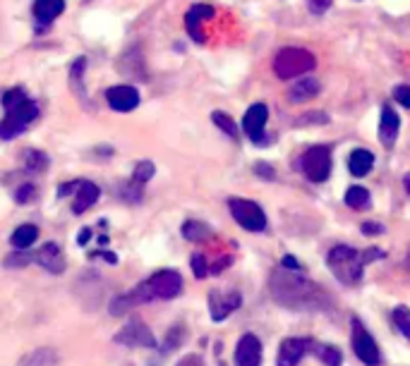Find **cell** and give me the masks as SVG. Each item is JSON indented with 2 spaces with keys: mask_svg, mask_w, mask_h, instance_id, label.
<instances>
[{
  "mask_svg": "<svg viewBox=\"0 0 410 366\" xmlns=\"http://www.w3.org/2000/svg\"><path fill=\"white\" fill-rule=\"evenodd\" d=\"M180 292H183V275L173 268H161L154 275H149L144 282H139L137 287L113 297L111 304H108V313L111 316H125L134 306L147 304V302L154 300H173Z\"/></svg>",
  "mask_w": 410,
  "mask_h": 366,
  "instance_id": "6da1fadb",
  "label": "cell"
},
{
  "mask_svg": "<svg viewBox=\"0 0 410 366\" xmlns=\"http://www.w3.org/2000/svg\"><path fill=\"white\" fill-rule=\"evenodd\" d=\"M271 292L276 302L290 309H319V290L303 275L276 271L271 275Z\"/></svg>",
  "mask_w": 410,
  "mask_h": 366,
  "instance_id": "7a4b0ae2",
  "label": "cell"
},
{
  "mask_svg": "<svg viewBox=\"0 0 410 366\" xmlns=\"http://www.w3.org/2000/svg\"><path fill=\"white\" fill-rule=\"evenodd\" d=\"M326 266H329L331 275L344 285H357L362 280V271L367 264L362 259V252L348 247V244H336L326 256Z\"/></svg>",
  "mask_w": 410,
  "mask_h": 366,
  "instance_id": "3957f363",
  "label": "cell"
},
{
  "mask_svg": "<svg viewBox=\"0 0 410 366\" xmlns=\"http://www.w3.org/2000/svg\"><path fill=\"white\" fill-rule=\"evenodd\" d=\"M317 57L305 48H281L278 55L274 57V72L278 80H295L300 75H308L310 70H314Z\"/></svg>",
  "mask_w": 410,
  "mask_h": 366,
  "instance_id": "277c9868",
  "label": "cell"
},
{
  "mask_svg": "<svg viewBox=\"0 0 410 366\" xmlns=\"http://www.w3.org/2000/svg\"><path fill=\"white\" fill-rule=\"evenodd\" d=\"M39 118V103H34L32 98H24L22 103L8 108L5 120H0V139H15L17 134H22L27 129L29 122Z\"/></svg>",
  "mask_w": 410,
  "mask_h": 366,
  "instance_id": "5b68a950",
  "label": "cell"
},
{
  "mask_svg": "<svg viewBox=\"0 0 410 366\" xmlns=\"http://www.w3.org/2000/svg\"><path fill=\"white\" fill-rule=\"evenodd\" d=\"M228 208H231V216L235 218V223L240 228L250 230V232H262L267 228V213L262 211L257 201L250 199H228Z\"/></svg>",
  "mask_w": 410,
  "mask_h": 366,
  "instance_id": "8992f818",
  "label": "cell"
},
{
  "mask_svg": "<svg viewBox=\"0 0 410 366\" xmlns=\"http://www.w3.org/2000/svg\"><path fill=\"white\" fill-rule=\"evenodd\" d=\"M295 168H300L305 172V177L312 182H324L329 180L331 175V151L329 146L319 144V146H312V149H308L303 154V158L298 161V165Z\"/></svg>",
  "mask_w": 410,
  "mask_h": 366,
  "instance_id": "52a82bcc",
  "label": "cell"
},
{
  "mask_svg": "<svg viewBox=\"0 0 410 366\" xmlns=\"http://www.w3.org/2000/svg\"><path fill=\"white\" fill-rule=\"evenodd\" d=\"M350 345L355 357L367 366H379L382 364V352H379L375 338L370 336L365 326H362L360 318H353L350 321Z\"/></svg>",
  "mask_w": 410,
  "mask_h": 366,
  "instance_id": "ba28073f",
  "label": "cell"
},
{
  "mask_svg": "<svg viewBox=\"0 0 410 366\" xmlns=\"http://www.w3.org/2000/svg\"><path fill=\"white\" fill-rule=\"evenodd\" d=\"M118 345H125V347H157V338L149 331V326L142 321V318H130L125 326L113 336Z\"/></svg>",
  "mask_w": 410,
  "mask_h": 366,
  "instance_id": "9c48e42d",
  "label": "cell"
},
{
  "mask_svg": "<svg viewBox=\"0 0 410 366\" xmlns=\"http://www.w3.org/2000/svg\"><path fill=\"white\" fill-rule=\"evenodd\" d=\"M240 304H242V295L240 292H235V290H228V292L211 290L209 292V313L216 323L226 321L233 311L240 309Z\"/></svg>",
  "mask_w": 410,
  "mask_h": 366,
  "instance_id": "30bf717a",
  "label": "cell"
},
{
  "mask_svg": "<svg viewBox=\"0 0 410 366\" xmlns=\"http://www.w3.org/2000/svg\"><path fill=\"white\" fill-rule=\"evenodd\" d=\"M310 347H312L310 338H285L281 347H278L276 366H298Z\"/></svg>",
  "mask_w": 410,
  "mask_h": 366,
  "instance_id": "8fae6325",
  "label": "cell"
},
{
  "mask_svg": "<svg viewBox=\"0 0 410 366\" xmlns=\"http://www.w3.org/2000/svg\"><path fill=\"white\" fill-rule=\"evenodd\" d=\"M267 118H269V108L264 103H254L250 106V111L242 118V129L250 137L254 144H262L264 141V127H267Z\"/></svg>",
  "mask_w": 410,
  "mask_h": 366,
  "instance_id": "7c38bea8",
  "label": "cell"
},
{
  "mask_svg": "<svg viewBox=\"0 0 410 366\" xmlns=\"http://www.w3.org/2000/svg\"><path fill=\"white\" fill-rule=\"evenodd\" d=\"M262 364V342L254 333H245L235 345V366H259Z\"/></svg>",
  "mask_w": 410,
  "mask_h": 366,
  "instance_id": "4fadbf2b",
  "label": "cell"
},
{
  "mask_svg": "<svg viewBox=\"0 0 410 366\" xmlns=\"http://www.w3.org/2000/svg\"><path fill=\"white\" fill-rule=\"evenodd\" d=\"M106 101L113 111L118 113H130L139 106V91L130 84H121V86H111L106 91Z\"/></svg>",
  "mask_w": 410,
  "mask_h": 366,
  "instance_id": "5bb4252c",
  "label": "cell"
},
{
  "mask_svg": "<svg viewBox=\"0 0 410 366\" xmlns=\"http://www.w3.org/2000/svg\"><path fill=\"white\" fill-rule=\"evenodd\" d=\"M39 261V266H44L48 273H63L65 271V254L60 249L58 242H46L44 247L39 249V254L34 256Z\"/></svg>",
  "mask_w": 410,
  "mask_h": 366,
  "instance_id": "9a60e30c",
  "label": "cell"
},
{
  "mask_svg": "<svg viewBox=\"0 0 410 366\" xmlns=\"http://www.w3.org/2000/svg\"><path fill=\"white\" fill-rule=\"evenodd\" d=\"M398 129H401V120H398V113L393 108L384 106L382 111V120H379V139H382L384 146H393L398 139Z\"/></svg>",
  "mask_w": 410,
  "mask_h": 366,
  "instance_id": "2e32d148",
  "label": "cell"
},
{
  "mask_svg": "<svg viewBox=\"0 0 410 366\" xmlns=\"http://www.w3.org/2000/svg\"><path fill=\"white\" fill-rule=\"evenodd\" d=\"M211 17H214V8L211 5H192L188 15H185V24H188L192 39L199 41V44L204 41V36H202V22H206Z\"/></svg>",
  "mask_w": 410,
  "mask_h": 366,
  "instance_id": "e0dca14e",
  "label": "cell"
},
{
  "mask_svg": "<svg viewBox=\"0 0 410 366\" xmlns=\"http://www.w3.org/2000/svg\"><path fill=\"white\" fill-rule=\"evenodd\" d=\"M98 196H101L98 185H94V182H89V180H80V187H77V192H75V203H72V213L80 216V213L89 211Z\"/></svg>",
  "mask_w": 410,
  "mask_h": 366,
  "instance_id": "ac0fdd59",
  "label": "cell"
},
{
  "mask_svg": "<svg viewBox=\"0 0 410 366\" xmlns=\"http://www.w3.org/2000/svg\"><path fill=\"white\" fill-rule=\"evenodd\" d=\"M65 10V0H36L34 3V17L39 24L48 27L53 19H58Z\"/></svg>",
  "mask_w": 410,
  "mask_h": 366,
  "instance_id": "d6986e66",
  "label": "cell"
},
{
  "mask_svg": "<svg viewBox=\"0 0 410 366\" xmlns=\"http://www.w3.org/2000/svg\"><path fill=\"white\" fill-rule=\"evenodd\" d=\"M60 362V354L51 347H39L34 352L24 354L17 362V366H55Z\"/></svg>",
  "mask_w": 410,
  "mask_h": 366,
  "instance_id": "ffe728a7",
  "label": "cell"
},
{
  "mask_svg": "<svg viewBox=\"0 0 410 366\" xmlns=\"http://www.w3.org/2000/svg\"><path fill=\"white\" fill-rule=\"evenodd\" d=\"M319 93V82L308 77V80H300L298 84H293L288 89V101L290 103H305L310 98H314Z\"/></svg>",
  "mask_w": 410,
  "mask_h": 366,
  "instance_id": "44dd1931",
  "label": "cell"
},
{
  "mask_svg": "<svg viewBox=\"0 0 410 366\" xmlns=\"http://www.w3.org/2000/svg\"><path fill=\"white\" fill-rule=\"evenodd\" d=\"M372 165H375V156L367 149H355L348 158V170L355 177H365L372 170Z\"/></svg>",
  "mask_w": 410,
  "mask_h": 366,
  "instance_id": "7402d4cb",
  "label": "cell"
},
{
  "mask_svg": "<svg viewBox=\"0 0 410 366\" xmlns=\"http://www.w3.org/2000/svg\"><path fill=\"white\" fill-rule=\"evenodd\" d=\"M36 239H39V228L32 226V223H27V226H19L17 230H15L10 242H12L15 249H29Z\"/></svg>",
  "mask_w": 410,
  "mask_h": 366,
  "instance_id": "603a6c76",
  "label": "cell"
},
{
  "mask_svg": "<svg viewBox=\"0 0 410 366\" xmlns=\"http://www.w3.org/2000/svg\"><path fill=\"white\" fill-rule=\"evenodd\" d=\"M346 203L348 208H353V211H367L372 203L370 199V192L365 190V187H350V190L346 192Z\"/></svg>",
  "mask_w": 410,
  "mask_h": 366,
  "instance_id": "cb8c5ba5",
  "label": "cell"
},
{
  "mask_svg": "<svg viewBox=\"0 0 410 366\" xmlns=\"http://www.w3.org/2000/svg\"><path fill=\"white\" fill-rule=\"evenodd\" d=\"M209 235H211V230L199 221H188L183 226V237L190 239V242H202V239H206Z\"/></svg>",
  "mask_w": 410,
  "mask_h": 366,
  "instance_id": "d4e9b609",
  "label": "cell"
},
{
  "mask_svg": "<svg viewBox=\"0 0 410 366\" xmlns=\"http://www.w3.org/2000/svg\"><path fill=\"white\" fill-rule=\"evenodd\" d=\"M314 352L326 366H341V362H344V357L334 345H314Z\"/></svg>",
  "mask_w": 410,
  "mask_h": 366,
  "instance_id": "484cf974",
  "label": "cell"
},
{
  "mask_svg": "<svg viewBox=\"0 0 410 366\" xmlns=\"http://www.w3.org/2000/svg\"><path fill=\"white\" fill-rule=\"evenodd\" d=\"M391 321L396 323V328L408 338V342H410V309L408 306H396V309L391 311Z\"/></svg>",
  "mask_w": 410,
  "mask_h": 366,
  "instance_id": "4316f807",
  "label": "cell"
},
{
  "mask_svg": "<svg viewBox=\"0 0 410 366\" xmlns=\"http://www.w3.org/2000/svg\"><path fill=\"white\" fill-rule=\"evenodd\" d=\"M24 165H27L29 172H41L48 168V156H46L44 151H29V154L24 156Z\"/></svg>",
  "mask_w": 410,
  "mask_h": 366,
  "instance_id": "83f0119b",
  "label": "cell"
},
{
  "mask_svg": "<svg viewBox=\"0 0 410 366\" xmlns=\"http://www.w3.org/2000/svg\"><path fill=\"white\" fill-rule=\"evenodd\" d=\"M211 120H214L216 127H219L221 132H226L231 139H238V125L233 122L231 115H226V113H219V111H216L214 115H211Z\"/></svg>",
  "mask_w": 410,
  "mask_h": 366,
  "instance_id": "f1b7e54d",
  "label": "cell"
},
{
  "mask_svg": "<svg viewBox=\"0 0 410 366\" xmlns=\"http://www.w3.org/2000/svg\"><path fill=\"white\" fill-rule=\"evenodd\" d=\"M154 172H157V165L152 163V161H142V163L134 165V172H132V182H137V185H144V182H149L154 177Z\"/></svg>",
  "mask_w": 410,
  "mask_h": 366,
  "instance_id": "f546056e",
  "label": "cell"
},
{
  "mask_svg": "<svg viewBox=\"0 0 410 366\" xmlns=\"http://www.w3.org/2000/svg\"><path fill=\"white\" fill-rule=\"evenodd\" d=\"M190 266H192V273H195V278H206V273H209V264H206V259L202 254H192L190 256Z\"/></svg>",
  "mask_w": 410,
  "mask_h": 366,
  "instance_id": "4dcf8cb0",
  "label": "cell"
},
{
  "mask_svg": "<svg viewBox=\"0 0 410 366\" xmlns=\"http://www.w3.org/2000/svg\"><path fill=\"white\" fill-rule=\"evenodd\" d=\"M24 98H27V93H24L22 89H10V91H5V93H3V106H5V111H8V108H12V106H17V103H22Z\"/></svg>",
  "mask_w": 410,
  "mask_h": 366,
  "instance_id": "1f68e13d",
  "label": "cell"
},
{
  "mask_svg": "<svg viewBox=\"0 0 410 366\" xmlns=\"http://www.w3.org/2000/svg\"><path fill=\"white\" fill-rule=\"evenodd\" d=\"M183 336H185V328L180 326V323H178V326L170 328L168 336H166V349H175V347H178V345L183 342Z\"/></svg>",
  "mask_w": 410,
  "mask_h": 366,
  "instance_id": "d6a6232c",
  "label": "cell"
},
{
  "mask_svg": "<svg viewBox=\"0 0 410 366\" xmlns=\"http://www.w3.org/2000/svg\"><path fill=\"white\" fill-rule=\"evenodd\" d=\"M29 259H32V256L27 254V249H19L17 254H10L8 259H5V266H8V268H22V266H27L29 264Z\"/></svg>",
  "mask_w": 410,
  "mask_h": 366,
  "instance_id": "836d02e7",
  "label": "cell"
},
{
  "mask_svg": "<svg viewBox=\"0 0 410 366\" xmlns=\"http://www.w3.org/2000/svg\"><path fill=\"white\" fill-rule=\"evenodd\" d=\"M36 196V187L34 185H19V190L15 192V201L17 203H32V199Z\"/></svg>",
  "mask_w": 410,
  "mask_h": 366,
  "instance_id": "e575fe53",
  "label": "cell"
},
{
  "mask_svg": "<svg viewBox=\"0 0 410 366\" xmlns=\"http://www.w3.org/2000/svg\"><path fill=\"white\" fill-rule=\"evenodd\" d=\"M393 98H396L403 108H410V86H406V84L396 86L393 89Z\"/></svg>",
  "mask_w": 410,
  "mask_h": 366,
  "instance_id": "d590c367",
  "label": "cell"
},
{
  "mask_svg": "<svg viewBox=\"0 0 410 366\" xmlns=\"http://www.w3.org/2000/svg\"><path fill=\"white\" fill-rule=\"evenodd\" d=\"M310 3V10H312V12H326V10L331 8V3H334V0H308Z\"/></svg>",
  "mask_w": 410,
  "mask_h": 366,
  "instance_id": "8d00e7d4",
  "label": "cell"
},
{
  "mask_svg": "<svg viewBox=\"0 0 410 366\" xmlns=\"http://www.w3.org/2000/svg\"><path fill=\"white\" fill-rule=\"evenodd\" d=\"M281 266H283L285 271H300V261L295 259V256H290V254H285V256H283Z\"/></svg>",
  "mask_w": 410,
  "mask_h": 366,
  "instance_id": "74e56055",
  "label": "cell"
},
{
  "mask_svg": "<svg viewBox=\"0 0 410 366\" xmlns=\"http://www.w3.org/2000/svg\"><path fill=\"white\" fill-rule=\"evenodd\" d=\"M178 366H204V362H202V357H197V354H188V357L180 359Z\"/></svg>",
  "mask_w": 410,
  "mask_h": 366,
  "instance_id": "f35d334b",
  "label": "cell"
},
{
  "mask_svg": "<svg viewBox=\"0 0 410 366\" xmlns=\"http://www.w3.org/2000/svg\"><path fill=\"white\" fill-rule=\"evenodd\" d=\"M254 172H257L259 177H267V180H274V170L269 168L267 163H257V165H254Z\"/></svg>",
  "mask_w": 410,
  "mask_h": 366,
  "instance_id": "ab89813d",
  "label": "cell"
},
{
  "mask_svg": "<svg viewBox=\"0 0 410 366\" xmlns=\"http://www.w3.org/2000/svg\"><path fill=\"white\" fill-rule=\"evenodd\" d=\"M362 232H365V235H382L384 228L379 226V223L370 221V223H365V226H362Z\"/></svg>",
  "mask_w": 410,
  "mask_h": 366,
  "instance_id": "60d3db41",
  "label": "cell"
},
{
  "mask_svg": "<svg viewBox=\"0 0 410 366\" xmlns=\"http://www.w3.org/2000/svg\"><path fill=\"white\" fill-rule=\"evenodd\" d=\"M77 187H80V182H65V185L58 190V196H67V194H72V192H77Z\"/></svg>",
  "mask_w": 410,
  "mask_h": 366,
  "instance_id": "b9f144b4",
  "label": "cell"
},
{
  "mask_svg": "<svg viewBox=\"0 0 410 366\" xmlns=\"http://www.w3.org/2000/svg\"><path fill=\"white\" fill-rule=\"evenodd\" d=\"M91 259H106L108 264H118V256L111 254V252H94L91 254Z\"/></svg>",
  "mask_w": 410,
  "mask_h": 366,
  "instance_id": "7bdbcfd3",
  "label": "cell"
},
{
  "mask_svg": "<svg viewBox=\"0 0 410 366\" xmlns=\"http://www.w3.org/2000/svg\"><path fill=\"white\" fill-rule=\"evenodd\" d=\"M89 239H91V230L84 228L80 232V237H77V244H80V247H87V242H89Z\"/></svg>",
  "mask_w": 410,
  "mask_h": 366,
  "instance_id": "ee69618b",
  "label": "cell"
},
{
  "mask_svg": "<svg viewBox=\"0 0 410 366\" xmlns=\"http://www.w3.org/2000/svg\"><path fill=\"white\" fill-rule=\"evenodd\" d=\"M403 187H406V192L410 194V172H406V177H403Z\"/></svg>",
  "mask_w": 410,
  "mask_h": 366,
  "instance_id": "f6af8a7d",
  "label": "cell"
},
{
  "mask_svg": "<svg viewBox=\"0 0 410 366\" xmlns=\"http://www.w3.org/2000/svg\"><path fill=\"white\" fill-rule=\"evenodd\" d=\"M408 268H410V252H408Z\"/></svg>",
  "mask_w": 410,
  "mask_h": 366,
  "instance_id": "bcb514c9",
  "label": "cell"
}]
</instances>
